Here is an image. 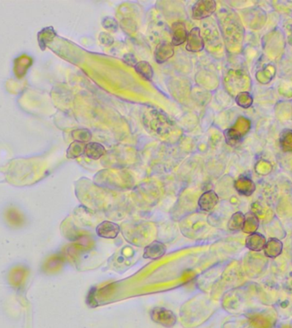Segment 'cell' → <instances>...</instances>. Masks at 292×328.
Returning a JSON list of instances; mask_svg holds the SVG:
<instances>
[{"instance_id": "6da1fadb", "label": "cell", "mask_w": 292, "mask_h": 328, "mask_svg": "<svg viewBox=\"0 0 292 328\" xmlns=\"http://www.w3.org/2000/svg\"><path fill=\"white\" fill-rule=\"evenodd\" d=\"M285 37L282 31L275 28L267 33L262 39V47L264 53L270 60L278 62L284 55L285 49Z\"/></svg>"}, {"instance_id": "7a4b0ae2", "label": "cell", "mask_w": 292, "mask_h": 328, "mask_svg": "<svg viewBox=\"0 0 292 328\" xmlns=\"http://www.w3.org/2000/svg\"><path fill=\"white\" fill-rule=\"evenodd\" d=\"M244 31L240 18L235 14L229 15L226 21V38L230 47L240 51L244 41Z\"/></svg>"}, {"instance_id": "3957f363", "label": "cell", "mask_w": 292, "mask_h": 328, "mask_svg": "<svg viewBox=\"0 0 292 328\" xmlns=\"http://www.w3.org/2000/svg\"><path fill=\"white\" fill-rule=\"evenodd\" d=\"M1 217L5 226L11 230L23 229L28 225V215L15 205L6 206L1 212Z\"/></svg>"}, {"instance_id": "277c9868", "label": "cell", "mask_w": 292, "mask_h": 328, "mask_svg": "<svg viewBox=\"0 0 292 328\" xmlns=\"http://www.w3.org/2000/svg\"><path fill=\"white\" fill-rule=\"evenodd\" d=\"M227 90L237 96L238 94L248 92L251 88V80L248 74L243 70H231L227 78Z\"/></svg>"}, {"instance_id": "5b68a950", "label": "cell", "mask_w": 292, "mask_h": 328, "mask_svg": "<svg viewBox=\"0 0 292 328\" xmlns=\"http://www.w3.org/2000/svg\"><path fill=\"white\" fill-rule=\"evenodd\" d=\"M251 122L249 119L240 117L234 126L224 132L225 139L227 144L231 147H237L240 144L244 135L249 131Z\"/></svg>"}, {"instance_id": "8992f818", "label": "cell", "mask_w": 292, "mask_h": 328, "mask_svg": "<svg viewBox=\"0 0 292 328\" xmlns=\"http://www.w3.org/2000/svg\"><path fill=\"white\" fill-rule=\"evenodd\" d=\"M7 281L10 286L16 290H21L25 288L27 280L29 276V268L28 266L18 263L13 265L8 270Z\"/></svg>"}, {"instance_id": "52a82bcc", "label": "cell", "mask_w": 292, "mask_h": 328, "mask_svg": "<svg viewBox=\"0 0 292 328\" xmlns=\"http://www.w3.org/2000/svg\"><path fill=\"white\" fill-rule=\"evenodd\" d=\"M267 258L260 253L251 251L244 258V268L249 277L260 276L267 268Z\"/></svg>"}, {"instance_id": "ba28073f", "label": "cell", "mask_w": 292, "mask_h": 328, "mask_svg": "<svg viewBox=\"0 0 292 328\" xmlns=\"http://www.w3.org/2000/svg\"><path fill=\"white\" fill-rule=\"evenodd\" d=\"M151 318L154 322L168 328L174 326L177 321L176 316L173 311L161 307L154 308L151 311Z\"/></svg>"}, {"instance_id": "9c48e42d", "label": "cell", "mask_w": 292, "mask_h": 328, "mask_svg": "<svg viewBox=\"0 0 292 328\" xmlns=\"http://www.w3.org/2000/svg\"><path fill=\"white\" fill-rule=\"evenodd\" d=\"M216 10V2L214 0H199L192 7V18L203 20L214 14Z\"/></svg>"}, {"instance_id": "30bf717a", "label": "cell", "mask_w": 292, "mask_h": 328, "mask_svg": "<svg viewBox=\"0 0 292 328\" xmlns=\"http://www.w3.org/2000/svg\"><path fill=\"white\" fill-rule=\"evenodd\" d=\"M247 22L252 29H261L267 22V15L261 8H254L247 15Z\"/></svg>"}, {"instance_id": "8fae6325", "label": "cell", "mask_w": 292, "mask_h": 328, "mask_svg": "<svg viewBox=\"0 0 292 328\" xmlns=\"http://www.w3.org/2000/svg\"><path fill=\"white\" fill-rule=\"evenodd\" d=\"M187 44L186 49L191 52H199L204 48V42L201 36L199 28H193L190 31L187 37Z\"/></svg>"}, {"instance_id": "7c38bea8", "label": "cell", "mask_w": 292, "mask_h": 328, "mask_svg": "<svg viewBox=\"0 0 292 328\" xmlns=\"http://www.w3.org/2000/svg\"><path fill=\"white\" fill-rule=\"evenodd\" d=\"M234 187L240 195L245 197L251 196L257 189L254 182L245 175H241L235 180Z\"/></svg>"}, {"instance_id": "4fadbf2b", "label": "cell", "mask_w": 292, "mask_h": 328, "mask_svg": "<svg viewBox=\"0 0 292 328\" xmlns=\"http://www.w3.org/2000/svg\"><path fill=\"white\" fill-rule=\"evenodd\" d=\"M219 203V197L216 194V192L213 190H209L204 192L199 197L198 206L203 211L209 212L214 210L215 206Z\"/></svg>"}, {"instance_id": "5bb4252c", "label": "cell", "mask_w": 292, "mask_h": 328, "mask_svg": "<svg viewBox=\"0 0 292 328\" xmlns=\"http://www.w3.org/2000/svg\"><path fill=\"white\" fill-rule=\"evenodd\" d=\"M96 232L99 237L112 240L118 236L120 227L116 223L104 221L97 227Z\"/></svg>"}, {"instance_id": "9a60e30c", "label": "cell", "mask_w": 292, "mask_h": 328, "mask_svg": "<svg viewBox=\"0 0 292 328\" xmlns=\"http://www.w3.org/2000/svg\"><path fill=\"white\" fill-rule=\"evenodd\" d=\"M166 250V246L164 244L160 241H153L144 248L143 257H144V259L156 260V259L162 258L165 255Z\"/></svg>"}, {"instance_id": "2e32d148", "label": "cell", "mask_w": 292, "mask_h": 328, "mask_svg": "<svg viewBox=\"0 0 292 328\" xmlns=\"http://www.w3.org/2000/svg\"><path fill=\"white\" fill-rule=\"evenodd\" d=\"M267 239L260 232H254L249 234L245 240V246L253 252H260L264 250Z\"/></svg>"}, {"instance_id": "e0dca14e", "label": "cell", "mask_w": 292, "mask_h": 328, "mask_svg": "<svg viewBox=\"0 0 292 328\" xmlns=\"http://www.w3.org/2000/svg\"><path fill=\"white\" fill-rule=\"evenodd\" d=\"M174 46L171 43L161 42L156 46L154 57L156 63L161 64V63H166L167 61L169 60L174 56Z\"/></svg>"}, {"instance_id": "ac0fdd59", "label": "cell", "mask_w": 292, "mask_h": 328, "mask_svg": "<svg viewBox=\"0 0 292 328\" xmlns=\"http://www.w3.org/2000/svg\"><path fill=\"white\" fill-rule=\"evenodd\" d=\"M189 33L184 23H174L172 26V45L174 46H180L187 41Z\"/></svg>"}, {"instance_id": "d6986e66", "label": "cell", "mask_w": 292, "mask_h": 328, "mask_svg": "<svg viewBox=\"0 0 292 328\" xmlns=\"http://www.w3.org/2000/svg\"><path fill=\"white\" fill-rule=\"evenodd\" d=\"M264 255L266 258H276L281 255L283 251V243L279 239L271 238L267 240L264 248Z\"/></svg>"}, {"instance_id": "ffe728a7", "label": "cell", "mask_w": 292, "mask_h": 328, "mask_svg": "<svg viewBox=\"0 0 292 328\" xmlns=\"http://www.w3.org/2000/svg\"><path fill=\"white\" fill-rule=\"evenodd\" d=\"M276 75V68L273 64L268 63L267 65H265L262 69L257 71L256 75V78L257 81L261 84H268L272 81V79L275 78Z\"/></svg>"}, {"instance_id": "44dd1931", "label": "cell", "mask_w": 292, "mask_h": 328, "mask_svg": "<svg viewBox=\"0 0 292 328\" xmlns=\"http://www.w3.org/2000/svg\"><path fill=\"white\" fill-rule=\"evenodd\" d=\"M105 148L97 142H89L85 147V155L93 160H98L105 154Z\"/></svg>"}, {"instance_id": "7402d4cb", "label": "cell", "mask_w": 292, "mask_h": 328, "mask_svg": "<svg viewBox=\"0 0 292 328\" xmlns=\"http://www.w3.org/2000/svg\"><path fill=\"white\" fill-rule=\"evenodd\" d=\"M260 220L254 215V213L249 212L245 215L244 227L242 231L244 233L252 234L254 232H257V229L259 228Z\"/></svg>"}, {"instance_id": "603a6c76", "label": "cell", "mask_w": 292, "mask_h": 328, "mask_svg": "<svg viewBox=\"0 0 292 328\" xmlns=\"http://www.w3.org/2000/svg\"><path fill=\"white\" fill-rule=\"evenodd\" d=\"M250 322L254 328H271L275 321L266 314H256L251 316Z\"/></svg>"}, {"instance_id": "cb8c5ba5", "label": "cell", "mask_w": 292, "mask_h": 328, "mask_svg": "<svg viewBox=\"0 0 292 328\" xmlns=\"http://www.w3.org/2000/svg\"><path fill=\"white\" fill-rule=\"evenodd\" d=\"M134 70L145 81H151L153 78L154 70L151 64L146 61H140L134 66Z\"/></svg>"}, {"instance_id": "d4e9b609", "label": "cell", "mask_w": 292, "mask_h": 328, "mask_svg": "<svg viewBox=\"0 0 292 328\" xmlns=\"http://www.w3.org/2000/svg\"><path fill=\"white\" fill-rule=\"evenodd\" d=\"M278 118L281 121H288L292 118V104L289 102H280L275 107Z\"/></svg>"}, {"instance_id": "484cf974", "label": "cell", "mask_w": 292, "mask_h": 328, "mask_svg": "<svg viewBox=\"0 0 292 328\" xmlns=\"http://www.w3.org/2000/svg\"><path fill=\"white\" fill-rule=\"evenodd\" d=\"M251 212L254 213L259 220L262 219L264 222H269L273 216L272 210H267L259 202H254L252 204Z\"/></svg>"}, {"instance_id": "4316f807", "label": "cell", "mask_w": 292, "mask_h": 328, "mask_svg": "<svg viewBox=\"0 0 292 328\" xmlns=\"http://www.w3.org/2000/svg\"><path fill=\"white\" fill-rule=\"evenodd\" d=\"M245 215L242 212H236L230 218L229 222L227 223V227L232 232H239L243 229L244 227Z\"/></svg>"}, {"instance_id": "83f0119b", "label": "cell", "mask_w": 292, "mask_h": 328, "mask_svg": "<svg viewBox=\"0 0 292 328\" xmlns=\"http://www.w3.org/2000/svg\"><path fill=\"white\" fill-rule=\"evenodd\" d=\"M280 149L286 153H292V130L285 129L280 134Z\"/></svg>"}, {"instance_id": "f1b7e54d", "label": "cell", "mask_w": 292, "mask_h": 328, "mask_svg": "<svg viewBox=\"0 0 292 328\" xmlns=\"http://www.w3.org/2000/svg\"><path fill=\"white\" fill-rule=\"evenodd\" d=\"M277 210L279 215L281 216L292 215V199H290V197H285L280 200Z\"/></svg>"}, {"instance_id": "f546056e", "label": "cell", "mask_w": 292, "mask_h": 328, "mask_svg": "<svg viewBox=\"0 0 292 328\" xmlns=\"http://www.w3.org/2000/svg\"><path fill=\"white\" fill-rule=\"evenodd\" d=\"M86 144L82 142H74L68 150V158H77L85 154Z\"/></svg>"}, {"instance_id": "4dcf8cb0", "label": "cell", "mask_w": 292, "mask_h": 328, "mask_svg": "<svg viewBox=\"0 0 292 328\" xmlns=\"http://www.w3.org/2000/svg\"><path fill=\"white\" fill-rule=\"evenodd\" d=\"M236 103L239 106L242 107L244 109H248L253 104V97L248 92L240 93L236 96Z\"/></svg>"}, {"instance_id": "1f68e13d", "label": "cell", "mask_w": 292, "mask_h": 328, "mask_svg": "<svg viewBox=\"0 0 292 328\" xmlns=\"http://www.w3.org/2000/svg\"><path fill=\"white\" fill-rule=\"evenodd\" d=\"M73 138L76 139V141L82 142L86 143L91 140L92 134L91 131L88 129H77L73 132Z\"/></svg>"}, {"instance_id": "d6a6232c", "label": "cell", "mask_w": 292, "mask_h": 328, "mask_svg": "<svg viewBox=\"0 0 292 328\" xmlns=\"http://www.w3.org/2000/svg\"><path fill=\"white\" fill-rule=\"evenodd\" d=\"M254 169H256L257 174H260V175H267L272 172V165L265 160H261L257 162Z\"/></svg>"}, {"instance_id": "836d02e7", "label": "cell", "mask_w": 292, "mask_h": 328, "mask_svg": "<svg viewBox=\"0 0 292 328\" xmlns=\"http://www.w3.org/2000/svg\"><path fill=\"white\" fill-rule=\"evenodd\" d=\"M102 26H103V28H105L106 30L112 32V33L118 30L119 25L117 21L111 16L103 18V21H102Z\"/></svg>"}, {"instance_id": "e575fe53", "label": "cell", "mask_w": 292, "mask_h": 328, "mask_svg": "<svg viewBox=\"0 0 292 328\" xmlns=\"http://www.w3.org/2000/svg\"><path fill=\"white\" fill-rule=\"evenodd\" d=\"M279 93L286 98H292V84L289 82L281 84L279 87Z\"/></svg>"}, {"instance_id": "d590c367", "label": "cell", "mask_w": 292, "mask_h": 328, "mask_svg": "<svg viewBox=\"0 0 292 328\" xmlns=\"http://www.w3.org/2000/svg\"><path fill=\"white\" fill-rule=\"evenodd\" d=\"M98 40L101 44L105 46H111L114 43L113 37L108 33H101L100 35L98 36Z\"/></svg>"}, {"instance_id": "8d00e7d4", "label": "cell", "mask_w": 292, "mask_h": 328, "mask_svg": "<svg viewBox=\"0 0 292 328\" xmlns=\"http://www.w3.org/2000/svg\"><path fill=\"white\" fill-rule=\"evenodd\" d=\"M285 32H286V37H287L288 43L290 44L292 47V22L289 21L285 24Z\"/></svg>"}, {"instance_id": "74e56055", "label": "cell", "mask_w": 292, "mask_h": 328, "mask_svg": "<svg viewBox=\"0 0 292 328\" xmlns=\"http://www.w3.org/2000/svg\"><path fill=\"white\" fill-rule=\"evenodd\" d=\"M124 63H126L127 65L131 66V67H134L136 65L137 59L133 54H126L123 57Z\"/></svg>"}]
</instances>
